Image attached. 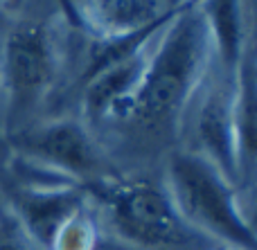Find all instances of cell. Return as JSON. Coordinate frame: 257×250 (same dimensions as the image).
<instances>
[{
    "instance_id": "obj_9",
    "label": "cell",
    "mask_w": 257,
    "mask_h": 250,
    "mask_svg": "<svg viewBox=\"0 0 257 250\" xmlns=\"http://www.w3.org/2000/svg\"><path fill=\"white\" fill-rule=\"evenodd\" d=\"M199 9L208 27L212 50L221 59L228 77L235 79L237 68L248 50L244 3L241 0H199Z\"/></svg>"
},
{
    "instance_id": "obj_15",
    "label": "cell",
    "mask_w": 257,
    "mask_h": 250,
    "mask_svg": "<svg viewBox=\"0 0 257 250\" xmlns=\"http://www.w3.org/2000/svg\"><path fill=\"white\" fill-rule=\"evenodd\" d=\"M160 3H163L165 9H181L190 3H196V0H160Z\"/></svg>"
},
{
    "instance_id": "obj_19",
    "label": "cell",
    "mask_w": 257,
    "mask_h": 250,
    "mask_svg": "<svg viewBox=\"0 0 257 250\" xmlns=\"http://www.w3.org/2000/svg\"><path fill=\"white\" fill-rule=\"evenodd\" d=\"M0 147H3V142H0Z\"/></svg>"
},
{
    "instance_id": "obj_1",
    "label": "cell",
    "mask_w": 257,
    "mask_h": 250,
    "mask_svg": "<svg viewBox=\"0 0 257 250\" xmlns=\"http://www.w3.org/2000/svg\"><path fill=\"white\" fill-rule=\"evenodd\" d=\"M212 54V41L201 16L199 0L181 7L160 32L154 52L147 57L131 117L147 124L174 122L203 84Z\"/></svg>"
},
{
    "instance_id": "obj_11",
    "label": "cell",
    "mask_w": 257,
    "mask_h": 250,
    "mask_svg": "<svg viewBox=\"0 0 257 250\" xmlns=\"http://www.w3.org/2000/svg\"><path fill=\"white\" fill-rule=\"evenodd\" d=\"M232 106L239 144V180H250L255 171V57L250 45L237 68Z\"/></svg>"
},
{
    "instance_id": "obj_8",
    "label": "cell",
    "mask_w": 257,
    "mask_h": 250,
    "mask_svg": "<svg viewBox=\"0 0 257 250\" xmlns=\"http://www.w3.org/2000/svg\"><path fill=\"white\" fill-rule=\"evenodd\" d=\"M149 52L120 61L84 81V117L90 124H102L111 117H131V106L145 75Z\"/></svg>"
},
{
    "instance_id": "obj_10",
    "label": "cell",
    "mask_w": 257,
    "mask_h": 250,
    "mask_svg": "<svg viewBox=\"0 0 257 250\" xmlns=\"http://www.w3.org/2000/svg\"><path fill=\"white\" fill-rule=\"evenodd\" d=\"M165 12L169 9L160 0H88L84 7L90 34L97 39L138 32L158 21Z\"/></svg>"
},
{
    "instance_id": "obj_3",
    "label": "cell",
    "mask_w": 257,
    "mask_h": 250,
    "mask_svg": "<svg viewBox=\"0 0 257 250\" xmlns=\"http://www.w3.org/2000/svg\"><path fill=\"white\" fill-rule=\"evenodd\" d=\"M90 198L106 210L113 232L128 246L142 250H178L201 241L176 212L165 185L149 180L97 178L86 185Z\"/></svg>"
},
{
    "instance_id": "obj_13",
    "label": "cell",
    "mask_w": 257,
    "mask_h": 250,
    "mask_svg": "<svg viewBox=\"0 0 257 250\" xmlns=\"http://www.w3.org/2000/svg\"><path fill=\"white\" fill-rule=\"evenodd\" d=\"M57 5H59V9H61L63 18L68 21V25L75 27V30H81V32H90L84 12H81V9L77 7L72 0H57Z\"/></svg>"
},
{
    "instance_id": "obj_2",
    "label": "cell",
    "mask_w": 257,
    "mask_h": 250,
    "mask_svg": "<svg viewBox=\"0 0 257 250\" xmlns=\"http://www.w3.org/2000/svg\"><path fill=\"white\" fill-rule=\"evenodd\" d=\"M165 189L196 234L230 250H255V230L241 210L237 185L194 151L169 158Z\"/></svg>"
},
{
    "instance_id": "obj_17",
    "label": "cell",
    "mask_w": 257,
    "mask_h": 250,
    "mask_svg": "<svg viewBox=\"0 0 257 250\" xmlns=\"http://www.w3.org/2000/svg\"><path fill=\"white\" fill-rule=\"evenodd\" d=\"M210 250H230V248H223V246H219V248H210Z\"/></svg>"
},
{
    "instance_id": "obj_16",
    "label": "cell",
    "mask_w": 257,
    "mask_h": 250,
    "mask_svg": "<svg viewBox=\"0 0 257 250\" xmlns=\"http://www.w3.org/2000/svg\"><path fill=\"white\" fill-rule=\"evenodd\" d=\"M72 3H75L77 7H79L81 12H84V7H86V3H88V0H72Z\"/></svg>"
},
{
    "instance_id": "obj_12",
    "label": "cell",
    "mask_w": 257,
    "mask_h": 250,
    "mask_svg": "<svg viewBox=\"0 0 257 250\" xmlns=\"http://www.w3.org/2000/svg\"><path fill=\"white\" fill-rule=\"evenodd\" d=\"M99 241V225L90 205L77 210L54 234L48 250H95Z\"/></svg>"
},
{
    "instance_id": "obj_5",
    "label": "cell",
    "mask_w": 257,
    "mask_h": 250,
    "mask_svg": "<svg viewBox=\"0 0 257 250\" xmlns=\"http://www.w3.org/2000/svg\"><path fill=\"white\" fill-rule=\"evenodd\" d=\"M14 153L81 185L93 183L99 169L97 149L77 120H54L25 131L14 142Z\"/></svg>"
},
{
    "instance_id": "obj_14",
    "label": "cell",
    "mask_w": 257,
    "mask_h": 250,
    "mask_svg": "<svg viewBox=\"0 0 257 250\" xmlns=\"http://www.w3.org/2000/svg\"><path fill=\"white\" fill-rule=\"evenodd\" d=\"M21 232V230H18ZM0 250H36L25 237L14 232H0Z\"/></svg>"
},
{
    "instance_id": "obj_7",
    "label": "cell",
    "mask_w": 257,
    "mask_h": 250,
    "mask_svg": "<svg viewBox=\"0 0 257 250\" xmlns=\"http://www.w3.org/2000/svg\"><path fill=\"white\" fill-rule=\"evenodd\" d=\"M235 79L223 86H212L205 93L194 120V135L199 149L194 153L203 156L214 165L230 183H239V144L235 129Z\"/></svg>"
},
{
    "instance_id": "obj_6",
    "label": "cell",
    "mask_w": 257,
    "mask_h": 250,
    "mask_svg": "<svg viewBox=\"0 0 257 250\" xmlns=\"http://www.w3.org/2000/svg\"><path fill=\"white\" fill-rule=\"evenodd\" d=\"M86 185H43V187H14L9 192L16 228L36 250H48L63 223L88 205Z\"/></svg>"
},
{
    "instance_id": "obj_4",
    "label": "cell",
    "mask_w": 257,
    "mask_h": 250,
    "mask_svg": "<svg viewBox=\"0 0 257 250\" xmlns=\"http://www.w3.org/2000/svg\"><path fill=\"white\" fill-rule=\"evenodd\" d=\"M59 72V52L48 25L36 21L12 30L3 54V84L9 120H23L43 102Z\"/></svg>"
},
{
    "instance_id": "obj_18",
    "label": "cell",
    "mask_w": 257,
    "mask_h": 250,
    "mask_svg": "<svg viewBox=\"0 0 257 250\" xmlns=\"http://www.w3.org/2000/svg\"><path fill=\"white\" fill-rule=\"evenodd\" d=\"M5 3H7V0H0V9H3V7H5Z\"/></svg>"
}]
</instances>
